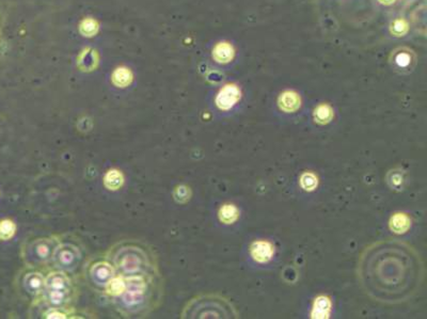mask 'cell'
I'll return each mask as SVG.
<instances>
[{
	"label": "cell",
	"mask_w": 427,
	"mask_h": 319,
	"mask_svg": "<svg viewBox=\"0 0 427 319\" xmlns=\"http://www.w3.org/2000/svg\"><path fill=\"white\" fill-rule=\"evenodd\" d=\"M300 184L306 190H313L318 186V178L312 173H304L300 180Z\"/></svg>",
	"instance_id": "603a6c76"
},
{
	"label": "cell",
	"mask_w": 427,
	"mask_h": 319,
	"mask_svg": "<svg viewBox=\"0 0 427 319\" xmlns=\"http://www.w3.org/2000/svg\"><path fill=\"white\" fill-rule=\"evenodd\" d=\"M116 276V269L106 258L91 262L86 268V281L92 288L105 292L107 285Z\"/></svg>",
	"instance_id": "ba28073f"
},
{
	"label": "cell",
	"mask_w": 427,
	"mask_h": 319,
	"mask_svg": "<svg viewBox=\"0 0 427 319\" xmlns=\"http://www.w3.org/2000/svg\"><path fill=\"white\" fill-rule=\"evenodd\" d=\"M251 255L258 262H266L274 255V246L267 242H256L251 246Z\"/></svg>",
	"instance_id": "8fae6325"
},
{
	"label": "cell",
	"mask_w": 427,
	"mask_h": 319,
	"mask_svg": "<svg viewBox=\"0 0 427 319\" xmlns=\"http://www.w3.org/2000/svg\"><path fill=\"white\" fill-rule=\"evenodd\" d=\"M60 242V236L40 237L34 239L24 246L22 258L30 267L46 266L52 260L54 252Z\"/></svg>",
	"instance_id": "8992f818"
},
{
	"label": "cell",
	"mask_w": 427,
	"mask_h": 319,
	"mask_svg": "<svg viewBox=\"0 0 427 319\" xmlns=\"http://www.w3.org/2000/svg\"><path fill=\"white\" fill-rule=\"evenodd\" d=\"M233 306L217 294L196 297L185 306L182 318H236Z\"/></svg>",
	"instance_id": "5b68a950"
},
{
	"label": "cell",
	"mask_w": 427,
	"mask_h": 319,
	"mask_svg": "<svg viewBox=\"0 0 427 319\" xmlns=\"http://www.w3.org/2000/svg\"><path fill=\"white\" fill-rule=\"evenodd\" d=\"M15 226L14 223L10 220H2L0 221V239L2 240H8L15 234Z\"/></svg>",
	"instance_id": "44dd1931"
},
{
	"label": "cell",
	"mask_w": 427,
	"mask_h": 319,
	"mask_svg": "<svg viewBox=\"0 0 427 319\" xmlns=\"http://www.w3.org/2000/svg\"><path fill=\"white\" fill-rule=\"evenodd\" d=\"M134 80V75L132 70L128 68H116L112 76V82L116 86L126 88Z\"/></svg>",
	"instance_id": "2e32d148"
},
{
	"label": "cell",
	"mask_w": 427,
	"mask_h": 319,
	"mask_svg": "<svg viewBox=\"0 0 427 319\" xmlns=\"http://www.w3.org/2000/svg\"><path fill=\"white\" fill-rule=\"evenodd\" d=\"M75 292V285L70 274L54 269L45 276V288L41 300L48 308L70 310V304L76 297Z\"/></svg>",
	"instance_id": "277c9868"
},
{
	"label": "cell",
	"mask_w": 427,
	"mask_h": 319,
	"mask_svg": "<svg viewBox=\"0 0 427 319\" xmlns=\"http://www.w3.org/2000/svg\"><path fill=\"white\" fill-rule=\"evenodd\" d=\"M98 54L91 48L84 50L78 58V68L84 72H91L98 66Z\"/></svg>",
	"instance_id": "7c38bea8"
},
{
	"label": "cell",
	"mask_w": 427,
	"mask_h": 319,
	"mask_svg": "<svg viewBox=\"0 0 427 319\" xmlns=\"http://www.w3.org/2000/svg\"><path fill=\"white\" fill-rule=\"evenodd\" d=\"M380 2H386V4H389V2H394V0H380Z\"/></svg>",
	"instance_id": "d4e9b609"
},
{
	"label": "cell",
	"mask_w": 427,
	"mask_h": 319,
	"mask_svg": "<svg viewBox=\"0 0 427 319\" xmlns=\"http://www.w3.org/2000/svg\"><path fill=\"white\" fill-rule=\"evenodd\" d=\"M279 106L286 112H295L300 107L299 95L292 91H286L280 95Z\"/></svg>",
	"instance_id": "4fadbf2b"
},
{
	"label": "cell",
	"mask_w": 427,
	"mask_h": 319,
	"mask_svg": "<svg viewBox=\"0 0 427 319\" xmlns=\"http://www.w3.org/2000/svg\"><path fill=\"white\" fill-rule=\"evenodd\" d=\"M125 178L124 174L116 169L109 170L104 176V186L112 191H116L121 189L124 185Z\"/></svg>",
	"instance_id": "9a60e30c"
},
{
	"label": "cell",
	"mask_w": 427,
	"mask_h": 319,
	"mask_svg": "<svg viewBox=\"0 0 427 319\" xmlns=\"http://www.w3.org/2000/svg\"><path fill=\"white\" fill-rule=\"evenodd\" d=\"M315 120L320 124H327L331 121V118H334V111H332L331 107L328 105H320L318 108L315 109L314 112Z\"/></svg>",
	"instance_id": "ffe728a7"
},
{
	"label": "cell",
	"mask_w": 427,
	"mask_h": 319,
	"mask_svg": "<svg viewBox=\"0 0 427 319\" xmlns=\"http://www.w3.org/2000/svg\"><path fill=\"white\" fill-rule=\"evenodd\" d=\"M240 216L238 210L236 208L234 205L226 204L221 207L219 210V219L221 222L226 223V224H231V223L235 222Z\"/></svg>",
	"instance_id": "e0dca14e"
},
{
	"label": "cell",
	"mask_w": 427,
	"mask_h": 319,
	"mask_svg": "<svg viewBox=\"0 0 427 319\" xmlns=\"http://www.w3.org/2000/svg\"><path fill=\"white\" fill-rule=\"evenodd\" d=\"M124 281L123 292L110 298L122 317L144 318L160 308L164 290L160 274L124 278Z\"/></svg>",
	"instance_id": "7a4b0ae2"
},
{
	"label": "cell",
	"mask_w": 427,
	"mask_h": 319,
	"mask_svg": "<svg viewBox=\"0 0 427 319\" xmlns=\"http://www.w3.org/2000/svg\"><path fill=\"white\" fill-rule=\"evenodd\" d=\"M82 262V249L74 240L61 239L54 252L52 262L54 268L74 274Z\"/></svg>",
	"instance_id": "52a82bcc"
},
{
	"label": "cell",
	"mask_w": 427,
	"mask_h": 319,
	"mask_svg": "<svg viewBox=\"0 0 427 319\" xmlns=\"http://www.w3.org/2000/svg\"><path fill=\"white\" fill-rule=\"evenodd\" d=\"M22 288L29 297L41 301L45 288V276L38 270H30L22 276Z\"/></svg>",
	"instance_id": "9c48e42d"
},
{
	"label": "cell",
	"mask_w": 427,
	"mask_h": 319,
	"mask_svg": "<svg viewBox=\"0 0 427 319\" xmlns=\"http://www.w3.org/2000/svg\"><path fill=\"white\" fill-rule=\"evenodd\" d=\"M123 278L160 274L157 258L152 249L138 240H124L114 244L105 256Z\"/></svg>",
	"instance_id": "3957f363"
},
{
	"label": "cell",
	"mask_w": 427,
	"mask_h": 319,
	"mask_svg": "<svg viewBox=\"0 0 427 319\" xmlns=\"http://www.w3.org/2000/svg\"><path fill=\"white\" fill-rule=\"evenodd\" d=\"M190 196H192L190 189H189L185 185H180L174 189V191H173V196H174V200L180 204L186 203L189 198H190Z\"/></svg>",
	"instance_id": "7402d4cb"
},
{
	"label": "cell",
	"mask_w": 427,
	"mask_h": 319,
	"mask_svg": "<svg viewBox=\"0 0 427 319\" xmlns=\"http://www.w3.org/2000/svg\"><path fill=\"white\" fill-rule=\"evenodd\" d=\"M212 57L219 63L230 62L234 57L233 46L226 42L218 43L212 50Z\"/></svg>",
	"instance_id": "5bb4252c"
},
{
	"label": "cell",
	"mask_w": 427,
	"mask_h": 319,
	"mask_svg": "<svg viewBox=\"0 0 427 319\" xmlns=\"http://www.w3.org/2000/svg\"><path fill=\"white\" fill-rule=\"evenodd\" d=\"M358 280L368 296L384 304H400L412 298L424 278L423 260L414 246L386 239L361 253Z\"/></svg>",
	"instance_id": "6da1fadb"
},
{
	"label": "cell",
	"mask_w": 427,
	"mask_h": 319,
	"mask_svg": "<svg viewBox=\"0 0 427 319\" xmlns=\"http://www.w3.org/2000/svg\"><path fill=\"white\" fill-rule=\"evenodd\" d=\"M240 100V90L235 84H226L216 98V105L220 110H228Z\"/></svg>",
	"instance_id": "30bf717a"
},
{
	"label": "cell",
	"mask_w": 427,
	"mask_h": 319,
	"mask_svg": "<svg viewBox=\"0 0 427 319\" xmlns=\"http://www.w3.org/2000/svg\"><path fill=\"white\" fill-rule=\"evenodd\" d=\"M410 221L404 214H394L390 221V226L395 233H404L408 230Z\"/></svg>",
	"instance_id": "ac0fdd59"
},
{
	"label": "cell",
	"mask_w": 427,
	"mask_h": 319,
	"mask_svg": "<svg viewBox=\"0 0 427 319\" xmlns=\"http://www.w3.org/2000/svg\"><path fill=\"white\" fill-rule=\"evenodd\" d=\"M98 30H100L98 22L91 18H84L80 22V26H79V31H80V34L88 38L96 36L98 32Z\"/></svg>",
	"instance_id": "d6986e66"
},
{
	"label": "cell",
	"mask_w": 427,
	"mask_h": 319,
	"mask_svg": "<svg viewBox=\"0 0 427 319\" xmlns=\"http://www.w3.org/2000/svg\"><path fill=\"white\" fill-rule=\"evenodd\" d=\"M404 26H406V25H402V22L400 20H398V22H395L394 30L396 31L398 34H404V31H402V27H404Z\"/></svg>",
	"instance_id": "cb8c5ba5"
}]
</instances>
